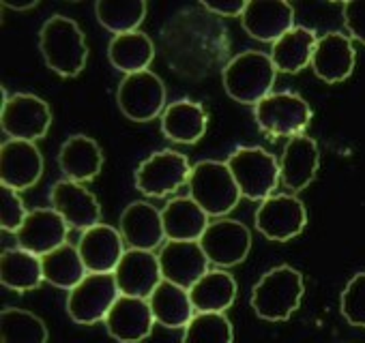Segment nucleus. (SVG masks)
<instances>
[{"label": "nucleus", "instance_id": "nucleus-1", "mask_svg": "<svg viewBox=\"0 0 365 343\" xmlns=\"http://www.w3.org/2000/svg\"><path fill=\"white\" fill-rule=\"evenodd\" d=\"M46 65L61 78H76L88 60V46L80 26L65 16H52L39 33Z\"/></svg>", "mask_w": 365, "mask_h": 343}, {"label": "nucleus", "instance_id": "nucleus-2", "mask_svg": "<svg viewBox=\"0 0 365 343\" xmlns=\"http://www.w3.org/2000/svg\"><path fill=\"white\" fill-rule=\"evenodd\" d=\"M305 285L297 268L282 264L260 277L252 290V307L267 322H286L301 305Z\"/></svg>", "mask_w": 365, "mask_h": 343}, {"label": "nucleus", "instance_id": "nucleus-3", "mask_svg": "<svg viewBox=\"0 0 365 343\" xmlns=\"http://www.w3.org/2000/svg\"><path fill=\"white\" fill-rule=\"evenodd\" d=\"M187 187H190V198L209 217H226L243 198L228 163L224 161L196 163L192 167Z\"/></svg>", "mask_w": 365, "mask_h": 343}, {"label": "nucleus", "instance_id": "nucleus-4", "mask_svg": "<svg viewBox=\"0 0 365 343\" xmlns=\"http://www.w3.org/2000/svg\"><path fill=\"white\" fill-rule=\"evenodd\" d=\"M275 65L271 54L264 52H243L235 56L224 69V88L226 93L245 105H258L271 95L275 84Z\"/></svg>", "mask_w": 365, "mask_h": 343}, {"label": "nucleus", "instance_id": "nucleus-5", "mask_svg": "<svg viewBox=\"0 0 365 343\" xmlns=\"http://www.w3.org/2000/svg\"><path fill=\"white\" fill-rule=\"evenodd\" d=\"M226 163L232 172L241 196L254 202L269 200L277 183L282 181V169L277 159L258 146L237 148Z\"/></svg>", "mask_w": 365, "mask_h": 343}, {"label": "nucleus", "instance_id": "nucleus-6", "mask_svg": "<svg viewBox=\"0 0 365 343\" xmlns=\"http://www.w3.org/2000/svg\"><path fill=\"white\" fill-rule=\"evenodd\" d=\"M192 176V165L185 154L170 148L153 152L135 169V189L146 198H165L187 185Z\"/></svg>", "mask_w": 365, "mask_h": 343}, {"label": "nucleus", "instance_id": "nucleus-7", "mask_svg": "<svg viewBox=\"0 0 365 343\" xmlns=\"http://www.w3.org/2000/svg\"><path fill=\"white\" fill-rule=\"evenodd\" d=\"M258 127L275 137H297L303 135L312 120V110L307 101L297 93H271L254 107Z\"/></svg>", "mask_w": 365, "mask_h": 343}, {"label": "nucleus", "instance_id": "nucleus-8", "mask_svg": "<svg viewBox=\"0 0 365 343\" xmlns=\"http://www.w3.org/2000/svg\"><path fill=\"white\" fill-rule=\"evenodd\" d=\"M120 112L133 122H148L165 112V86L153 71L125 75L116 90Z\"/></svg>", "mask_w": 365, "mask_h": 343}, {"label": "nucleus", "instance_id": "nucleus-9", "mask_svg": "<svg viewBox=\"0 0 365 343\" xmlns=\"http://www.w3.org/2000/svg\"><path fill=\"white\" fill-rule=\"evenodd\" d=\"M0 125L11 139L37 142L46 137L52 125V112L37 95L18 93L11 95L0 110Z\"/></svg>", "mask_w": 365, "mask_h": 343}, {"label": "nucleus", "instance_id": "nucleus-10", "mask_svg": "<svg viewBox=\"0 0 365 343\" xmlns=\"http://www.w3.org/2000/svg\"><path fill=\"white\" fill-rule=\"evenodd\" d=\"M120 290L114 275H95L88 273L84 281L69 292L67 311L78 324H97L108 317L110 309L118 300Z\"/></svg>", "mask_w": 365, "mask_h": 343}, {"label": "nucleus", "instance_id": "nucleus-11", "mask_svg": "<svg viewBox=\"0 0 365 343\" xmlns=\"http://www.w3.org/2000/svg\"><path fill=\"white\" fill-rule=\"evenodd\" d=\"M307 223V211L303 202L294 196L277 194L264 200L256 211V230L277 243L292 241L303 232Z\"/></svg>", "mask_w": 365, "mask_h": 343}, {"label": "nucleus", "instance_id": "nucleus-12", "mask_svg": "<svg viewBox=\"0 0 365 343\" xmlns=\"http://www.w3.org/2000/svg\"><path fill=\"white\" fill-rule=\"evenodd\" d=\"M198 243L211 264L230 268L247 258L252 249V234L250 228L237 219H220L207 228Z\"/></svg>", "mask_w": 365, "mask_h": 343}, {"label": "nucleus", "instance_id": "nucleus-13", "mask_svg": "<svg viewBox=\"0 0 365 343\" xmlns=\"http://www.w3.org/2000/svg\"><path fill=\"white\" fill-rule=\"evenodd\" d=\"M209 264L211 262L202 251L200 243L168 241L159 251L163 281H170L185 290H192L209 273Z\"/></svg>", "mask_w": 365, "mask_h": 343}, {"label": "nucleus", "instance_id": "nucleus-14", "mask_svg": "<svg viewBox=\"0 0 365 343\" xmlns=\"http://www.w3.org/2000/svg\"><path fill=\"white\" fill-rule=\"evenodd\" d=\"M43 174V157L35 142L9 139L0 148V183L14 191L37 185Z\"/></svg>", "mask_w": 365, "mask_h": 343}, {"label": "nucleus", "instance_id": "nucleus-15", "mask_svg": "<svg viewBox=\"0 0 365 343\" xmlns=\"http://www.w3.org/2000/svg\"><path fill=\"white\" fill-rule=\"evenodd\" d=\"M114 279L120 290V296L148 300L157 285L163 281L159 255H155L153 251L127 249L120 264L114 270Z\"/></svg>", "mask_w": 365, "mask_h": 343}, {"label": "nucleus", "instance_id": "nucleus-16", "mask_svg": "<svg viewBox=\"0 0 365 343\" xmlns=\"http://www.w3.org/2000/svg\"><path fill=\"white\" fill-rule=\"evenodd\" d=\"M241 20L250 37L262 43H275L294 28V9L286 0H247Z\"/></svg>", "mask_w": 365, "mask_h": 343}, {"label": "nucleus", "instance_id": "nucleus-17", "mask_svg": "<svg viewBox=\"0 0 365 343\" xmlns=\"http://www.w3.org/2000/svg\"><path fill=\"white\" fill-rule=\"evenodd\" d=\"M52 209L65 219V223L73 230H91L101 221V206L97 198L73 181H58L50 191Z\"/></svg>", "mask_w": 365, "mask_h": 343}, {"label": "nucleus", "instance_id": "nucleus-18", "mask_svg": "<svg viewBox=\"0 0 365 343\" xmlns=\"http://www.w3.org/2000/svg\"><path fill=\"white\" fill-rule=\"evenodd\" d=\"M120 230H114L112 226H95L86 232H82L78 251L82 255V262L88 273L95 275H114L116 266L120 264L125 255Z\"/></svg>", "mask_w": 365, "mask_h": 343}, {"label": "nucleus", "instance_id": "nucleus-19", "mask_svg": "<svg viewBox=\"0 0 365 343\" xmlns=\"http://www.w3.org/2000/svg\"><path fill=\"white\" fill-rule=\"evenodd\" d=\"M69 226L54 209H35L18 232V247L43 258L67 245Z\"/></svg>", "mask_w": 365, "mask_h": 343}, {"label": "nucleus", "instance_id": "nucleus-20", "mask_svg": "<svg viewBox=\"0 0 365 343\" xmlns=\"http://www.w3.org/2000/svg\"><path fill=\"white\" fill-rule=\"evenodd\" d=\"M103 322L110 337L118 343H140L153 332L155 315L150 311L148 300L118 296Z\"/></svg>", "mask_w": 365, "mask_h": 343}, {"label": "nucleus", "instance_id": "nucleus-21", "mask_svg": "<svg viewBox=\"0 0 365 343\" xmlns=\"http://www.w3.org/2000/svg\"><path fill=\"white\" fill-rule=\"evenodd\" d=\"M354 60L356 54L352 48V39L341 33H327L316 43L312 69L316 78H320L322 82L339 84L350 78Z\"/></svg>", "mask_w": 365, "mask_h": 343}, {"label": "nucleus", "instance_id": "nucleus-22", "mask_svg": "<svg viewBox=\"0 0 365 343\" xmlns=\"http://www.w3.org/2000/svg\"><path fill=\"white\" fill-rule=\"evenodd\" d=\"M318 165H320V150L316 139H312L309 135H297L288 139L282 152V161H279L282 183L290 191L299 194L312 185V181L316 179Z\"/></svg>", "mask_w": 365, "mask_h": 343}, {"label": "nucleus", "instance_id": "nucleus-23", "mask_svg": "<svg viewBox=\"0 0 365 343\" xmlns=\"http://www.w3.org/2000/svg\"><path fill=\"white\" fill-rule=\"evenodd\" d=\"M120 234L129 249H157L165 241L161 211L148 202H131L120 215Z\"/></svg>", "mask_w": 365, "mask_h": 343}, {"label": "nucleus", "instance_id": "nucleus-24", "mask_svg": "<svg viewBox=\"0 0 365 343\" xmlns=\"http://www.w3.org/2000/svg\"><path fill=\"white\" fill-rule=\"evenodd\" d=\"M58 165L65 181L91 183L103 167V152L99 144L88 135H71L58 150Z\"/></svg>", "mask_w": 365, "mask_h": 343}, {"label": "nucleus", "instance_id": "nucleus-25", "mask_svg": "<svg viewBox=\"0 0 365 343\" xmlns=\"http://www.w3.org/2000/svg\"><path fill=\"white\" fill-rule=\"evenodd\" d=\"M209 127L207 110L190 99L174 101L161 114V131L176 144H196L202 139Z\"/></svg>", "mask_w": 365, "mask_h": 343}, {"label": "nucleus", "instance_id": "nucleus-26", "mask_svg": "<svg viewBox=\"0 0 365 343\" xmlns=\"http://www.w3.org/2000/svg\"><path fill=\"white\" fill-rule=\"evenodd\" d=\"M163 230L168 241H185L198 243L207 232L209 215L192 200V198H174L170 200L163 211Z\"/></svg>", "mask_w": 365, "mask_h": 343}, {"label": "nucleus", "instance_id": "nucleus-27", "mask_svg": "<svg viewBox=\"0 0 365 343\" xmlns=\"http://www.w3.org/2000/svg\"><path fill=\"white\" fill-rule=\"evenodd\" d=\"M148 305L155 322L165 328H187V324L196 315L190 290L178 287L170 281H161L157 285V290L148 298Z\"/></svg>", "mask_w": 365, "mask_h": 343}, {"label": "nucleus", "instance_id": "nucleus-28", "mask_svg": "<svg viewBox=\"0 0 365 343\" xmlns=\"http://www.w3.org/2000/svg\"><path fill=\"white\" fill-rule=\"evenodd\" d=\"M318 37L305 26H294L271 48V60L282 73H299L312 65Z\"/></svg>", "mask_w": 365, "mask_h": 343}, {"label": "nucleus", "instance_id": "nucleus-29", "mask_svg": "<svg viewBox=\"0 0 365 343\" xmlns=\"http://www.w3.org/2000/svg\"><path fill=\"white\" fill-rule=\"evenodd\" d=\"M190 296L196 313H224L237 298V281L224 268H213L190 290Z\"/></svg>", "mask_w": 365, "mask_h": 343}, {"label": "nucleus", "instance_id": "nucleus-30", "mask_svg": "<svg viewBox=\"0 0 365 343\" xmlns=\"http://www.w3.org/2000/svg\"><path fill=\"white\" fill-rule=\"evenodd\" d=\"M0 281L14 292H29L39 287L41 281H46L41 258L22 247L7 249L0 258Z\"/></svg>", "mask_w": 365, "mask_h": 343}, {"label": "nucleus", "instance_id": "nucleus-31", "mask_svg": "<svg viewBox=\"0 0 365 343\" xmlns=\"http://www.w3.org/2000/svg\"><path fill=\"white\" fill-rule=\"evenodd\" d=\"M108 58L114 69L123 71L125 75H131V73L148 71V65L155 58V48L144 33L135 31L114 37L108 48Z\"/></svg>", "mask_w": 365, "mask_h": 343}, {"label": "nucleus", "instance_id": "nucleus-32", "mask_svg": "<svg viewBox=\"0 0 365 343\" xmlns=\"http://www.w3.org/2000/svg\"><path fill=\"white\" fill-rule=\"evenodd\" d=\"M41 264H43V279L48 283L69 290V292L73 287H78L84 281V277L88 275V270L82 262V255H80L78 247H73V245H63V247L54 249L52 253L41 258Z\"/></svg>", "mask_w": 365, "mask_h": 343}, {"label": "nucleus", "instance_id": "nucleus-33", "mask_svg": "<svg viewBox=\"0 0 365 343\" xmlns=\"http://www.w3.org/2000/svg\"><path fill=\"white\" fill-rule=\"evenodd\" d=\"M95 14L99 24L118 37L140 28L146 18V3L144 0H99Z\"/></svg>", "mask_w": 365, "mask_h": 343}, {"label": "nucleus", "instance_id": "nucleus-34", "mask_svg": "<svg viewBox=\"0 0 365 343\" xmlns=\"http://www.w3.org/2000/svg\"><path fill=\"white\" fill-rule=\"evenodd\" d=\"M0 343H48V328L35 313L9 307L0 315Z\"/></svg>", "mask_w": 365, "mask_h": 343}, {"label": "nucleus", "instance_id": "nucleus-35", "mask_svg": "<svg viewBox=\"0 0 365 343\" xmlns=\"http://www.w3.org/2000/svg\"><path fill=\"white\" fill-rule=\"evenodd\" d=\"M235 330L226 313H196L182 332V343H232Z\"/></svg>", "mask_w": 365, "mask_h": 343}, {"label": "nucleus", "instance_id": "nucleus-36", "mask_svg": "<svg viewBox=\"0 0 365 343\" xmlns=\"http://www.w3.org/2000/svg\"><path fill=\"white\" fill-rule=\"evenodd\" d=\"M341 315L348 324L365 328V273L354 275L341 292Z\"/></svg>", "mask_w": 365, "mask_h": 343}, {"label": "nucleus", "instance_id": "nucleus-37", "mask_svg": "<svg viewBox=\"0 0 365 343\" xmlns=\"http://www.w3.org/2000/svg\"><path fill=\"white\" fill-rule=\"evenodd\" d=\"M29 217V211L18 191L3 185V211H0V228L5 232L18 234Z\"/></svg>", "mask_w": 365, "mask_h": 343}, {"label": "nucleus", "instance_id": "nucleus-38", "mask_svg": "<svg viewBox=\"0 0 365 343\" xmlns=\"http://www.w3.org/2000/svg\"><path fill=\"white\" fill-rule=\"evenodd\" d=\"M341 9L350 39L365 46V0H348V3L341 5Z\"/></svg>", "mask_w": 365, "mask_h": 343}, {"label": "nucleus", "instance_id": "nucleus-39", "mask_svg": "<svg viewBox=\"0 0 365 343\" xmlns=\"http://www.w3.org/2000/svg\"><path fill=\"white\" fill-rule=\"evenodd\" d=\"M202 7L222 18H237L245 14L247 0H205Z\"/></svg>", "mask_w": 365, "mask_h": 343}, {"label": "nucleus", "instance_id": "nucleus-40", "mask_svg": "<svg viewBox=\"0 0 365 343\" xmlns=\"http://www.w3.org/2000/svg\"><path fill=\"white\" fill-rule=\"evenodd\" d=\"M39 3L37 0H3V7H7V9H14V11H26V9H35Z\"/></svg>", "mask_w": 365, "mask_h": 343}]
</instances>
